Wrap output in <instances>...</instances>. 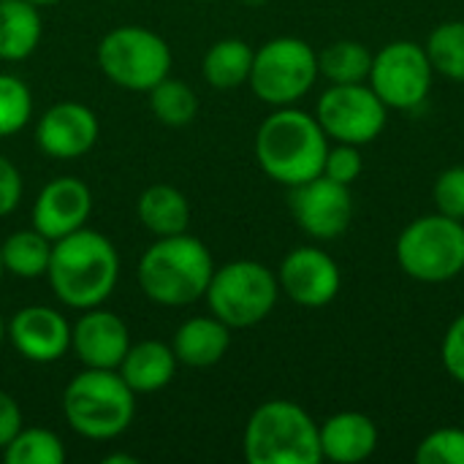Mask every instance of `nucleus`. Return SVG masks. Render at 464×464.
Segmentation results:
<instances>
[{"label":"nucleus","instance_id":"f257e3e1","mask_svg":"<svg viewBox=\"0 0 464 464\" xmlns=\"http://www.w3.org/2000/svg\"><path fill=\"white\" fill-rule=\"evenodd\" d=\"M54 296L71 310L101 307L117 288L120 256L109 237L92 228H79L52 242L46 269Z\"/></svg>","mask_w":464,"mask_h":464},{"label":"nucleus","instance_id":"f03ea898","mask_svg":"<svg viewBox=\"0 0 464 464\" xmlns=\"http://www.w3.org/2000/svg\"><path fill=\"white\" fill-rule=\"evenodd\" d=\"M329 152V136L324 133L315 114L296 106L275 109L256 133V160L261 171L285 185L296 188L324 171Z\"/></svg>","mask_w":464,"mask_h":464},{"label":"nucleus","instance_id":"7ed1b4c3","mask_svg":"<svg viewBox=\"0 0 464 464\" xmlns=\"http://www.w3.org/2000/svg\"><path fill=\"white\" fill-rule=\"evenodd\" d=\"M215 261L209 247L188 231L158 237L139 258V288L160 307H185L204 299Z\"/></svg>","mask_w":464,"mask_h":464},{"label":"nucleus","instance_id":"20e7f679","mask_svg":"<svg viewBox=\"0 0 464 464\" xmlns=\"http://www.w3.org/2000/svg\"><path fill=\"white\" fill-rule=\"evenodd\" d=\"M68 427L87 440L120 438L136 416V394L117 370L84 367L63 392Z\"/></svg>","mask_w":464,"mask_h":464},{"label":"nucleus","instance_id":"39448f33","mask_svg":"<svg viewBox=\"0 0 464 464\" xmlns=\"http://www.w3.org/2000/svg\"><path fill=\"white\" fill-rule=\"evenodd\" d=\"M250 464H318L321 435L313 416L291 400H269L258 405L242 438Z\"/></svg>","mask_w":464,"mask_h":464},{"label":"nucleus","instance_id":"423d86ee","mask_svg":"<svg viewBox=\"0 0 464 464\" xmlns=\"http://www.w3.org/2000/svg\"><path fill=\"white\" fill-rule=\"evenodd\" d=\"M394 256L416 283H451L464 272V223L440 212L421 215L402 228Z\"/></svg>","mask_w":464,"mask_h":464},{"label":"nucleus","instance_id":"0eeeda50","mask_svg":"<svg viewBox=\"0 0 464 464\" xmlns=\"http://www.w3.org/2000/svg\"><path fill=\"white\" fill-rule=\"evenodd\" d=\"M209 313L231 329H250L269 318L280 299L277 275L261 261L239 258L215 266L204 294Z\"/></svg>","mask_w":464,"mask_h":464},{"label":"nucleus","instance_id":"6e6552de","mask_svg":"<svg viewBox=\"0 0 464 464\" xmlns=\"http://www.w3.org/2000/svg\"><path fill=\"white\" fill-rule=\"evenodd\" d=\"M318 76V52L302 38L280 35L256 49L247 84L258 101L280 109L296 106Z\"/></svg>","mask_w":464,"mask_h":464},{"label":"nucleus","instance_id":"1a4fd4ad","mask_svg":"<svg viewBox=\"0 0 464 464\" xmlns=\"http://www.w3.org/2000/svg\"><path fill=\"white\" fill-rule=\"evenodd\" d=\"M98 68L117 87L150 92L171 73V49L163 35L141 24L109 30L98 44Z\"/></svg>","mask_w":464,"mask_h":464},{"label":"nucleus","instance_id":"9d476101","mask_svg":"<svg viewBox=\"0 0 464 464\" xmlns=\"http://www.w3.org/2000/svg\"><path fill=\"white\" fill-rule=\"evenodd\" d=\"M435 82L430 54L416 41H392L381 52H372V68L367 84L375 95L397 111H413L424 106Z\"/></svg>","mask_w":464,"mask_h":464},{"label":"nucleus","instance_id":"9b49d317","mask_svg":"<svg viewBox=\"0 0 464 464\" xmlns=\"http://www.w3.org/2000/svg\"><path fill=\"white\" fill-rule=\"evenodd\" d=\"M315 120L321 122L329 141L343 144H372L389 122V106L375 95L367 82L359 84H332L315 106Z\"/></svg>","mask_w":464,"mask_h":464},{"label":"nucleus","instance_id":"f8f14e48","mask_svg":"<svg viewBox=\"0 0 464 464\" xmlns=\"http://www.w3.org/2000/svg\"><path fill=\"white\" fill-rule=\"evenodd\" d=\"M288 207L296 226L318 242H332L343 237L353 220L351 188L324 174L291 188Z\"/></svg>","mask_w":464,"mask_h":464},{"label":"nucleus","instance_id":"ddd939ff","mask_svg":"<svg viewBox=\"0 0 464 464\" xmlns=\"http://www.w3.org/2000/svg\"><path fill=\"white\" fill-rule=\"evenodd\" d=\"M280 294L299 307H326L337 299L343 275L337 261L321 247H294L277 269Z\"/></svg>","mask_w":464,"mask_h":464},{"label":"nucleus","instance_id":"4468645a","mask_svg":"<svg viewBox=\"0 0 464 464\" xmlns=\"http://www.w3.org/2000/svg\"><path fill=\"white\" fill-rule=\"evenodd\" d=\"M101 125L90 106L63 101L49 106L35 125V144L44 155L57 160H73L87 155L98 141Z\"/></svg>","mask_w":464,"mask_h":464},{"label":"nucleus","instance_id":"2eb2a0df","mask_svg":"<svg viewBox=\"0 0 464 464\" xmlns=\"http://www.w3.org/2000/svg\"><path fill=\"white\" fill-rule=\"evenodd\" d=\"M8 340L22 359L33 364H54L71 351V324L52 307L30 304L11 315Z\"/></svg>","mask_w":464,"mask_h":464},{"label":"nucleus","instance_id":"dca6fc26","mask_svg":"<svg viewBox=\"0 0 464 464\" xmlns=\"http://www.w3.org/2000/svg\"><path fill=\"white\" fill-rule=\"evenodd\" d=\"M92 212V193L79 177H54L35 196L30 223L46 239H63L87 226Z\"/></svg>","mask_w":464,"mask_h":464},{"label":"nucleus","instance_id":"f3484780","mask_svg":"<svg viewBox=\"0 0 464 464\" xmlns=\"http://www.w3.org/2000/svg\"><path fill=\"white\" fill-rule=\"evenodd\" d=\"M130 348V332L125 321L109 310L92 307L71 326V351L84 367L117 370Z\"/></svg>","mask_w":464,"mask_h":464},{"label":"nucleus","instance_id":"a211bd4d","mask_svg":"<svg viewBox=\"0 0 464 464\" xmlns=\"http://www.w3.org/2000/svg\"><path fill=\"white\" fill-rule=\"evenodd\" d=\"M321 457L337 464H359L370 459L381 443L378 424L359 411H343L318 424Z\"/></svg>","mask_w":464,"mask_h":464},{"label":"nucleus","instance_id":"6ab92c4d","mask_svg":"<svg viewBox=\"0 0 464 464\" xmlns=\"http://www.w3.org/2000/svg\"><path fill=\"white\" fill-rule=\"evenodd\" d=\"M228 345H231V326H226L215 315H196L177 329L171 351L179 364L204 370L218 364L226 356Z\"/></svg>","mask_w":464,"mask_h":464},{"label":"nucleus","instance_id":"aec40b11","mask_svg":"<svg viewBox=\"0 0 464 464\" xmlns=\"http://www.w3.org/2000/svg\"><path fill=\"white\" fill-rule=\"evenodd\" d=\"M177 364L179 362L171 345L160 340H141L128 348L117 372L133 389V394H155L174 381Z\"/></svg>","mask_w":464,"mask_h":464},{"label":"nucleus","instance_id":"412c9836","mask_svg":"<svg viewBox=\"0 0 464 464\" xmlns=\"http://www.w3.org/2000/svg\"><path fill=\"white\" fill-rule=\"evenodd\" d=\"M44 35L41 8L27 0H0V60H27Z\"/></svg>","mask_w":464,"mask_h":464},{"label":"nucleus","instance_id":"4be33fe9","mask_svg":"<svg viewBox=\"0 0 464 464\" xmlns=\"http://www.w3.org/2000/svg\"><path fill=\"white\" fill-rule=\"evenodd\" d=\"M136 215L141 226L155 234V237H174L188 231L190 226V204L182 190L171 185H150L139 201H136Z\"/></svg>","mask_w":464,"mask_h":464},{"label":"nucleus","instance_id":"5701e85b","mask_svg":"<svg viewBox=\"0 0 464 464\" xmlns=\"http://www.w3.org/2000/svg\"><path fill=\"white\" fill-rule=\"evenodd\" d=\"M253 54L256 49L242 41V38H220L215 41L204 60H201V73L215 90H234L250 79L253 68Z\"/></svg>","mask_w":464,"mask_h":464},{"label":"nucleus","instance_id":"b1692460","mask_svg":"<svg viewBox=\"0 0 464 464\" xmlns=\"http://www.w3.org/2000/svg\"><path fill=\"white\" fill-rule=\"evenodd\" d=\"M0 256H3V266L8 275L22 277V280H35V277H44L49 269L52 239H46L35 228L14 231L0 245Z\"/></svg>","mask_w":464,"mask_h":464},{"label":"nucleus","instance_id":"393cba45","mask_svg":"<svg viewBox=\"0 0 464 464\" xmlns=\"http://www.w3.org/2000/svg\"><path fill=\"white\" fill-rule=\"evenodd\" d=\"M372 68V52L351 38L334 41L318 52V73L329 84H359L367 82Z\"/></svg>","mask_w":464,"mask_h":464},{"label":"nucleus","instance_id":"a878e982","mask_svg":"<svg viewBox=\"0 0 464 464\" xmlns=\"http://www.w3.org/2000/svg\"><path fill=\"white\" fill-rule=\"evenodd\" d=\"M150 109L158 117V122L169 128H185L196 120L198 98L188 82L166 76L150 90Z\"/></svg>","mask_w":464,"mask_h":464},{"label":"nucleus","instance_id":"bb28decb","mask_svg":"<svg viewBox=\"0 0 464 464\" xmlns=\"http://www.w3.org/2000/svg\"><path fill=\"white\" fill-rule=\"evenodd\" d=\"M427 54L435 73L464 84V19L438 24L427 38Z\"/></svg>","mask_w":464,"mask_h":464},{"label":"nucleus","instance_id":"cd10ccee","mask_svg":"<svg viewBox=\"0 0 464 464\" xmlns=\"http://www.w3.org/2000/svg\"><path fill=\"white\" fill-rule=\"evenodd\" d=\"M5 464H60L65 459L63 440L44 427H22L3 449Z\"/></svg>","mask_w":464,"mask_h":464},{"label":"nucleus","instance_id":"c85d7f7f","mask_svg":"<svg viewBox=\"0 0 464 464\" xmlns=\"http://www.w3.org/2000/svg\"><path fill=\"white\" fill-rule=\"evenodd\" d=\"M33 117L30 87L11 73H0V139L19 133Z\"/></svg>","mask_w":464,"mask_h":464},{"label":"nucleus","instance_id":"c756f323","mask_svg":"<svg viewBox=\"0 0 464 464\" xmlns=\"http://www.w3.org/2000/svg\"><path fill=\"white\" fill-rule=\"evenodd\" d=\"M413 459L419 464H464V430L440 427L421 438Z\"/></svg>","mask_w":464,"mask_h":464},{"label":"nucleus","instance_id":"7c9ffc66","mask_svg":"<svg viewBox=\"0 0 464 464\" xmlns=\"http://www.w3.org/2000/svg\"><path fill=\"white\" fill-rule=\"evenodd\" d=\"M432 201L440 215L464 223V166H449L438 174L432 188Z\"/></svg>","mask_w":464,"mask_h":464},{"label":"nucleus","instance_id":"2f4dec72","mask_svg":"<svg viewBox=\"0 0 464 464\" xmlns=\"http://www.w3.org/2000/svg\"><path fill=\"white\" fill-rule=\"evenodd\" d=\"M364 171V158H362V147L356 144H343L334 141V147L329 144L326 160H324V177L340 182V185H353L359 179V174Z\"/></svg>","mask_w":464,"mask_h":464},{"label":"nucleus","instance_id":"473e14b6","mask_svg":"<svg viewBox=\"0 0 464 464\" xmlns=\"http://www.w3.org/2000/svg\"><path fill=\"white\" fill-rule=\"evenodd\" d=\"M440 359L446 372L464 386V313L451 321L440 343Z\"/></svg>","mask_w":464,"mask_h":464},{"label":"nucleus","instance_id":"72a5a7b5","mask_svg":"<svg viewBox=\"0 0 464 464\" xmlns=\"http://www.w3.org/2000/svg\"><path fill=\"white\" fill-rule=\"evenodd\" d=\"M22 201V174L19 169L0 155V218L11 215Z\"/></svg>","mask_w":464,"mask_h":464},{"label":"nucleus","instance_id":"f704fd0d","mask_svg":"<svg viewBox=\"0 0 464 464\" xmlns=\"http://www.w3.org/2000/svg\"><path fill=\"white\" fill-rule=\"evenodd\" d=\"M19 430H22V411L11 394L0 392V451L14 440Z\"/></svg>","mask_w":464,"mask_h":464},{"label":"nucleus","instance_id":"c9c22d12","mask_svg":"<svg viewBox=\"0 0 464 464\" xmlns=\"http://www.w3.org/2000/svg\"><path fill=\"white\" fill-rule=\"evenodd\" d=\"M103 462L106 464H136L139 459H136V457H130V454H109V457H103Z\"/></svg>","mask_w":464,"mask_h":464},{"label":"nucleus","instance_id":"e433bc0d","mask_svg":"<svg viewBox=\"0 0 464 464\" xmlns=\"http://www.w3.org/2000/svg\"><path fill=\"white\" fill-rule=\"evenodd\" d=\"M30 5H35V8H46V5H54V3H60V0H27Z\"/></svg>","mask_w":464,"mask_h":464},{"label":"nucleus","instance_id":"4c0bfd02","mask_svg":"<svg viewBox=\"0 0 464 464\" xmlns=\"http://www.w3.org/2000/svg\"><path fill=\"white\" fill-rule=\"evenodd\" d=\"M5 337H8V324H5V318L0 315V343H3Z\"/></svg>","mask_w":464,"mask_h":464},{"label":"nucleus","instance_id":"58836bf2","mask_svg":"<svg viewBox=\"0 0 464 464\" xmlns=\"http://www.w3.org/2000/svg\"><path fill=\"white\" fill-rule=\"evenodd\" d=\"M245 5H250V8H258V5H264L266 0H242Z\"/></svg>","mask_w":464,"mask_h":464},{"label":"nucleus","instance_id":"ea45409f","mask_svg":"<svg viewBox=\"0 0 464 464\" xmlns=\"http://www.w3.org/2000/svg\"><path fill=\"white\" fill-rule=\"evenodd\" d=\"M3 275H5V266H3V256H0V280H3Z\"/></svg>","mask_w":464,"mask_h":464},{"label":"nucleus","instance_id":"a19ab883","mask_svg":"<svg viewBox=\"0 0 464 464\" xmlns=\"http://www.w3.org/2000/svg\"><path fill=\"white\" fill-rule=\"evenodd\" d=\"M201 3H209V0H201Z\"/></svg>","mask_w":464,"mask_h":464}]
</instances>
